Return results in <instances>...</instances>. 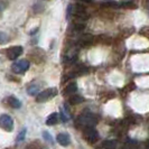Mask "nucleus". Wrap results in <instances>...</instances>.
Here are the masks:
<instances>
[{
    "mask_svg": "<svg viewBox=\"0 0 149 149\" xmlns=\"http://www.w3.org/2000/svg\"><path fill=\"white\" fill-rule=\"evenodd\" d=\"M0 128H2L6 131H13L14 130V119L9 114H1L0 116Z\"/></svg>",
    "mask_w": 149,
    "mask_h": 149,
    "instance_id": "nucleus-3",
    "label": "nucleus"
},
{
    "mask_svg": "<svg viewBox=\"0 0 149 149\" xmlns=\"http://www.w3.org/2000/svg\"><path fill=\"white\" fill-rule=\"evenodd\" d=\"M80 1H82V2H86V3H90V2H92V0H80Z\"/></svg>",
    "mask_w": 149,
    "mask_h": 149,
    "instance_id": "nucleus-20",
    "label": "nucleus"
},
{
    "mask_svg": "<svg viewBox=\"0 0 149 149\" xmlns=\"http://www.w3.org/2000/svg\"><path fill=\"white\" fill-rule=\"evenodd\" d=\"M117 146V141L116 140H105L102 143V147L104 149H114Z\"/></svg>",
    "mask_w": 149,
    "mask_h": 149,
    "instance_id": "nucleus-12",
    "label": "nucleus"
},
{
    "mask_svg": "<svg viewBox=\"0 0 149 149\" xmlns=\"http://www.w3.org/2000/svg\"><path fill=\"white\" fill-rule=\"evenodd\" d=\"M84 101V97H82L81 95H72V97L68 99V103L72 105H76L82 103Z\"/></svg>",
    "mask_w": 149,
    "mask_h": 149,
    "instance_id": "nucleus-11",
    "label": "nucleus"
},
{
    "mask_svg": "<svg viewBox=\"0 0 149 149\" xmlns=\"http://www.w3.org/2000/svg\"><path fill=\"white\" fill-rule=\"evenodd\" d=\"M80 40H81V43H82V44H89V43L92 42V37H91L90 35H85V36L81 38Z\"/></svg>",
    "mask_w": 149,
    "mask_h": 149,
    "instance_id": "nucleus-17",
    "label": "nucleus"
},
{
    "mask_svg": "<svg viewBox=\"0 0 149 149\" xmlns=\"http://www.w3.org/2000/svg\"><path fill=\"white\" fill-rule=\"evenodd\" d=\"M56 140L63 147H66L71 143V138L67 134H58L56 137Z\"/></svg>",
    "mask_w": 149,
    "mask_h": 149,
    "instance_id": "nucleus-7",
    "label": "nucleus"
},
{
    "mask_svg": "<svg viewBox=\"0 0 149 149\" xmlns=\"http://www.w3.org/2000/svg\"><path fill=\"white\" fill-rule=\"evenodd\" d=\"M102 5L105 6V7H113V8H117L120 6L119 2H117V1H114V0H105V1H103Z\"/></svg>",
    "mask_w": 149,
    "mask_h": 149,
    "instance_id": "nucleus-14",
    "label": "nucleus"
},
{
    "mask_svg": "<svg viewBox=\"0 0 149 149\" xmlns=\"http://www.w3.org/2000/svg\"><path fill=\"white\" fill-rule=\"evenodd\" d=\"M84 27H85V24H83V22H76V24H74L75 30H82L84 29Z\"/></svg>",
    "mask_w": 149,
    "mask_h": 149,
    "instance_id": "nucleus-19",
    "label": "nucleus"
},
{
    "mask_svg": "<svg viewBox=\"0 0 149 149\" xmlns=\"http://www.w3.org/2000/svg\"><path fill=\"white\" fill-rule=\"evenodd\" d=\"M22 52H24V48L22 46H13L7 51V57L9 60L15 61L22 55Z\"/></svg>",
    "mask_w": 149,
    "mask_h": 149,
    "instance_id": "nucleus-5",
    "label": "nucleus"
},
{
    "mask_svg": "<svg viewBox=\"0 0 149 149\" xmlns=\"http://www.w3.org/2000/svg\"><path fill=\"white\" fill-rule=\"evenodd\" d=\"M8 103H9V105H10L11 108H14V109H19V108L22 107V102H20L17 97H13V95L8 97Z\"/></svg>",
    "mask_w": 149,
    "mask_h": 149,
    "instance_id": "nucleus-9",
    "label": "nucleus"
},
{
    "mask_svg": "<svg viewBox=\"0 0 149 149\" xmlns=\"http://www.w3.org/2000/svg\"><path fill=\"white\" fill-rule=\"evenodd\" d=\"M76 91H77V84L75 82L70 83L65 88V90H64V94H67V95L68 94H74Z\"/></svg>",
    "mask_w": 149,
    "mask_h": 149,
    "instance_id": "nucleus-10",
    "label": "nucleus"
},
{
    "mask_svg": "<svg viewBox=\"0 0 149 149\" xmlns=\"http://www.w3.org/2000/svg\"><path fill=\"white\" fill-rule=\"evenodd\" d=\"M84 136H85V138H86L90 142H95L97 139H99V134H97V130L94 129V127L85 128V130H84Z\"/></svg>",
    "mask_w": 149,
    "mask_h": 149,
    "instance_id": "nucleus-6",
    "label": "nucleus"
},
{
    "mask_svg": "<svg viewBox=\"0 0 149 149\" xmlns=\"http://www.w3.org/2000/svg\"><path fill=\"white\" fill-rule=\"evenodd\" d=\"M43 137H44V139L46 140V141L51 142V143H53V138L52 136L48 134L47 131H43Z\"/></svg>",
    "mask_w": 149,
    "mask_h": 149,
    "instance_id": "nucleus-18",
    "label": "nucleus"
},
{
    "mask_svg": "<svg viewBox=\"0 0 149 149\" xmlns=\"http://www.w3.org/2000/svg\"><path fill=\"white\" fill-rule=\"evenodd\" d=\"M26 132H27V130H26V128H24L22 131L18 134V136H17V141H22V140L25 139Z\"/></svg>",
    "mask_w": 149,
    "mask_h": 149,
    "instance_id": "nucleus-16",
    "label": "nucleus"
},
{
    "mask_svg": "<svg viewBox=\"0 0 149 149\" xmlns=\"http://www.w3.org/2000/svg\"><path fill=\"white\" fill-rule=\"evenodd\" d=\"M8 42V35L3 31H0V45L6 44Z\"/></svg>",
    "mask_w": 149,
    "mask_h": 149,
    "instance_id": "nucleus-15",
    "label": "nucleus"
},
{
    "mask_svg": "<svg viewBox=\"0 0 149 149\" xmlns=\"http://www.w3.org/2000/svg\"><path fill=\"white\" fill-rule=\"evenodd\" d=\"M79 125H81L84 128L94 127L97 123V118L95 114H93L92 112H83L82 114L77 119Z\"/></svg>",
    "mask_w": 149,
    "mask_h": 149,
    "instance_id": "nucleus-1",
    "label": "nucleus"
},
{
    "mask_svg": "<svg viewBox=\"0 0 149 149\" xmlns=\"http://www.w3.org/2000/svg\"><path fill=\"white\" fill-rule=\"evenodd\" d=\"M39 85L38 84H34V85H30L29 88L27 89V92L29 93L30 95H37L38 92H39Z\"/></svg>",
    "mask_w": 149,
    "mask_h": 149,
    "instance_id": "nucleus-13",
    "label": "nucleus"
},
{
    "mask_svg": "<svg viewBox=\"0 0 149 149\" xmlns=\"http://www.w3.org/2000/svg\"><path fill=\"white\" fill-rule=\"evenodd\" d=\"M57 95V90L55 88H51V89H46L42 92H39L37 95H36V101L37 102H46L48 100L53 99L54 97Z\"/></svg>",
    "mask_w": 149,
    "mask_h": 149,
    "instance_id": "nucleus-2",
    "label": "nucleus"
},
{
    "mask_svg": "<svg viewBox=\"0 0 149 149\" xmlns=\"http://www.w3.org/2000/svg\"><path fill=\"white\" fill-rule=\"evenodd\" d=\"M11 68H13V71H14L15 73H17V74L25 73V72L29 68V62L27 60H19L13 64Z\"/></svg>",
    "mask_w": 149,
    "mask_h": 149,
    "instance_id": "nucleus-4",
    "label": "nucleus"
},
{
    "mask_svg": "<svg viewBox=\"0 0 149 149\" xmlns=\"http://www.w3.org/2000/svg\"><path fill=\"white\" fill-rule=\"evenodd\" d=\"M57 121H58V114H57L56 112H54V113L49 114V116L47 117V119H46V125H47V126H54V125L57 123Z\"/></svg>",
    "mask_w": 149,
    "mask_h": 149,
    "instance_id": "nucleus-8",
    "label": "nucleus"
}]
</instances>
